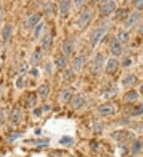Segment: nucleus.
Segmentation results:
<instances>
[{"label":"nucleus","mask_w":143,"mask_h":157,"mask_svg":"<svg viewBox=\"0 0 143 157\" xmlns=\"http://www.w3.org/2000/svg\"><path fill=\"white\" fill-rule=\"evenodd\" d=\"M136 82H137V77L134 75H129L126 78H123L122 83L123 86L128 87V86H130L134 84Z\"/></svg>","instance_id":"nucleus-17"},{"label":"nucleus","mask_w":143,"mask_h":157,"mask_svg":"<svg viewBox=\"0 0 143 157\" xmlns=\"http://www.w3.org/2000/svg\"><path fill=\"white\" fill-rule=\"evenodd\" d=\"M29 69V65L27 64V63H23L22 65L20 67V68H19V74L21 75H25L26 73L27 72V71H28Z\"/></svg>","instance_id":"nucleus-31"},{"label":"nucleus","mask_w":143,"mask_h":157,"mask_svg":"<svg viewBox=\"0 0 143 157\" xmlns=\"http://www.w3.org/2000/svg\"><path fill=\"white\" fill-rule=\"evenodd\" d=\"M126 132H123V131L122 130L117 131V132H114V133H112V137L114 138L116 141H119V140H123L124 138L126 137Z\"/></svg>","instance_id":"nucleus-26"},{"label":"nucleus","mask_w":143,"mask_h":157,"mask_svg":"<svg viewBox=\"0 0 143 157\" xmlns=\"http://www.w3.org/2000/svg\"><path fill=\"white\" fill-rule=\"evenodd\" d=\"M24 86V82H23V78L22 76L18 77L16 80V86L18 89H22Z\"/></svg>","instance_id":"nucleus-33"},{"label":"nucleus","mask_w":143,"mask_h":157,"mask_svg":"<svg viewBox=\"0 0 143 157\" xmlns=\"http://www.w3.org/2000/svg\"><path fill=\"white\" fill-rule=\"evenodd\" d=\"M85 98H84V96L83 94H76L71 101V106L73 109H79L84 106V105L85 104Z\"/></svg>","instance_id":"nucleus-6"},{"label":"nucleus","mask_w":143,"mask_h":157,"mask_svg":"<svg viewBox=\"0 0 143 157\" xmlns=\"http://www.w3.org/2000/svg\"><path fill=\"white\" fill-rule=\"evenodd\" d=\"M42 56H43L42 52L39 50H37V51L34 52L30 57V63L32 65H36V64L39 63L42 59Z\"/></svg>","instance_id":"nucleus-16"},{"label":"nucleus","mask_w":143,"mask_h":157,"mask_svg":"<svg viewBox=\"0 0 143 157\" xmlns=\"http://www.w3.org/2000/svg\"><path fill=\"white\" fill-rule=\"evenodd\" d=\"M116 94L117 90H115V89H111V90H107V91L103 94V96H104L105 99H109V98H113V97H114Z\"/></svg>","instance_id":"nucleus-29"},{"label":"nucleus","mask_w":143,"mask_h":157,"mask_svg":"<svg viewBox=\"0 0 143 157\" xmlns=\"http://www.w3.org/2000/svg\"><path fill=\"white\" fill-rule=\"evenodd\" d=\"M116 2H114V1H109V2H107L101 6V9H100L101 14L103 16L110 15L114 10H116Z\"/></svg>","instance_id":"nucleus-4"},{"label":"nucleus","mask_w":143,"mask_h":157,"mask_svg":"<svg viewBox=\"0 0 143 157\" xmlns=\"http://www.w3.org/2000/svg\"><path fill=\"white\" fill-rule=\"evenodd\" d=\"M41 18H42V15L40 13H34L30 17H29L27 20V24L29 26H34L40 21Z\"/></svg>","instance_id":"nucleus-18"},{"label":"nucleus","mask_w":143,"mask_h":157,"mask_svg":"<svg viewBox=\"0 0 143 157\" xmlns=\"http://www.w3.org/2000/svg\"><path fill=\"white\" fill-rule=\"evenodd\" d=\"M118 65H119V63L116 59H109L106 65V72L107 74L112 75L116 72Z\"/></svg>","instance_id":"nucleus-10"},{"label":"nucleus","mask_w":143,"mask_h":157,"mask_svg":"<svg viewBox=\"0 0 143 157\" xmlns=\"http://www.w3.org/2000/svg\"><path fill=\"white\" fill-rule=\"evenodd\" d=\"M12 32H13V27L11 25H6L5 27L2 29V40L3 43H6L8 40H10V36L12 35Z\"/></svg>","instance_id":"nucleus-13"},{"label":"nucleus","mask_w":143,"mask_h":157,"mask_svg":"<svg viewBox=\"0 0 143 157\" xmlns=\"http://www.w3.org/2000/svg\"><path fill=\"white\" fill-rule=\"evenodd\" d=\"M142 147V144L140 140H137V141L133 144V147H132V151L134 154H138L140 152Z\"/></svg>","instance_id":"nucleus-28"},{"label":"nucleus","mask_w":143,"mask_h":157,"mask_svg":"<svg viewBox=\"0 0 143 157\" xmlns=\"http://www.w3.org/2000/svg\"><path fill=\"white\" fill-rule=\"evenodd\" d=\"M50 88L47 84H43L38 88V93L42 98H46L50 94Z\"/></svg>","instance_id":"nucleus-20"},{"label":"nucleus","mask_w":143,"mask_h":157,"mask_svg":"<svg viewBox=\"0 0 143 157\" xmlns=\"http://www.w3.org/2000/svg\"><path fill=\"white\" fill-rule=\"evenodd\" d=\"M62 49H63V52L66 56H69L73 53V50H74V41L73 39H66L63 43Z\"/></svg>","instance_id":"nucleus-11"},{"label":"nucleus","mask_w":143,"mask_h":157,"mask_svg":"<svg viewBox=\"0 0 143 157\" xmlns=\"http://www.w3.org/2000/svg\"><path fill=\"white\" fill-rule=\"evenodd\" d=\"M21 136H22L21 133H15V134L11 135V136H10L9 137L7 138V142H9V143H12V142H14V140H17V139L20 138Z\"/></svg>","instance_id":"nucleus-32"},{"label":"nucleus","mask_w":143,"mask_h":157,"mask_svg":"<svg viewBox=\"0 0 143 157\" xmlns=\"http://www.w3.org/2000/svg\"><path fill=\"white\" fill-rule=\"evenodd\" d=\"M44 25L45 23L43 21H42V22L38 23V25H36V27H35L34 32V37L36 39H38L41 36V34H42L43 28H44Z\"/></svg>","instance_id":"nucleus-25"},{"label":"nucleus","mask_w":143,"mask_h":157,"mask_svg":"<svg viewBox=\"0 0 143 157\" xmlns=\"http://www.w3.org/2000/svg\"><path fill=\"white\" fill-rule=\"evenodd\" d=\"M107 30V25H101V26H99L98 28L94 29L91 35V37H90V42H91L92 47H95L99 42V40L103 38V36L105 35Z\"/></svg>","instance_id":"nucleus-1"},{"label":"nucleus","mask_w":143,"mask_h":157,"mask_svg":"<svg viewBox=\"0 0 143 157\" xmlns=\"http://www.w3.org/2000/svg\"><path fill=\"white\" fill-rule=\"evenodd\" d=\"M118 41H121L122 43H126L130 40V34L126 32V31H122L118 34Z\"/></svg>","instance_id":"nucleus-24"},{"label":"nucleus","mask_w":143,"mask_h":157,"mask_svg":"<svg viewBox=\"0 0 143 157\" xmlns=\"http://www.w3.org/2000/svg\"><path fill=\"white\" fill-rule=\"evenodd\" d=\"M22 120V112L19 108H15L10 114V121L14 125H18Z\"/></svg>","instance_id":"nucleus-5"},{"label":"nucleus","mask_w":143,"mask_h":157,"mask_svg":"<svg viewBox=\"0 0 143 157\" xmlns=\"http://www.w3.org/2000/svg\"><path fill=\"white\" fill-rule=\"evenodd\" d=\"M134 6L137 10H142L143 9V0H138L134 2Z\"/></svg>","instance_id":"nucleus-35"},{"label":"nucleus","mask_w":143,"mask_h":157,"mask_svg":"<svg viewBox=\"0 0 143 157\" xmlns=\"http://www.w3.org/2000/svg\"><path fill=\"white\" fill-rule=\"evenodd\" d=\"M37 101H38V98H37V95L34 93H31L30 95H29L28 98H27V107L28 108H33L36 105Z\"/></svg>","instance_id":"nucleus-22"},{"label":"nucleus","mask_w":143,"mask_h":157,"mask_svg":"<svg viewBox=\"0 0 143 157\" xmlns=\"http://www.w3.org/2000/svg\"><path fill=\"white\" fill-rule=\"evenodd\" d=\"M73 90L70 87H67L62 90L61 94V101L63 103H67L68 101H70V99L73 98Z\"/></svg>","instance_id":"nucleus-12"},{"label":"nucleus","mask_w":143,"mask_h":157,"mask_svg":"<svg viewBox=\"0 0 143 157\" xmlns=\"http://www.w3.org/2000/svg\"><path fill=\"white\" fill-rule=\"evenodd\" d=\"M92 18V13L90 10H86L80 15V18L78 20V26L80 29H84L87 28L90 24Z\"/></svg>","instance_id":"nucleus-3"},{"label":"nucleus","mask_w":143,"mask_h":157,"mask_svg":"<svg viewBox=\"0 0 143 157\" xmlns=\"http://www.w3.org/2000/svg\"><path fill=\"white\" fill-rule=\"evenodd\" d=\"M2 124V117H0V126H1V124Z\"/></svg>","instance_id":"nucleus-43"},{"label":"nucleus","mask_w":143,"mask_h":157,"mask_svg":"<svg viewBox=\"0 0 143 157\" xmlns=\"http://www.w3.org/2000/svg\"><path fill=\"white\" fill-rule=\"evenodd\" d=\"M143 113V102L141 104L140 107L135 110V111L133 113V116H138V115H141Z\"/></svg>","instance_id":"nucleus-36"},{"label":"nucleus","mask_w":143,"mask_h":157,"mask_svg":"<svg viewBox=\"0 0 143 157\" xmlns=\"http://www.w3.org/2000/svg\"><path fill=\"white\" fill-rule=\"evenodd\" d=\"M114 112H115V109H114V105H111V104H104L98 108V113L101 116L114 114Z\"/></svg>","instance_id":"nucleus-9"},{"label":"nucleus","mask_w":143,"mask_h":157,"mask_svg":"<svg viewBox=\"0 0 143 157\" xmlns=\"http://www.w3.org/2000/svg\"><path fill=\"white\" fill-rule=\"evenodd\" d=\"M71 7V2L70 1H64L60 5V13L61 15L65 17L69 13Z\"/></svg>","instance_id":"nucleus-15"},{"label":"nucleus","mask_w":143,"mask_h":157,"mask_svg":"<svg viewBox=\"0 0 143 157\" xmlns=\"http://www.w3.org/2000/svg\"><path fill=\"white\" fill-rule=\"evenodd\" d=\"M3 17H4V12H3V10H2V8L0 7V25L2 24V20H3Z\"/></svg>","instance_id":"nucleus-40"},{"label":"nucleus","mask_w":143,"mask_h":157,"mask_svg":"<svg viewBox=\"0 0 143 157\" xmlns=\"http://www.w3.org/2000/svg\"><path fill=\"white\" fill-rule=\"evenodd\" d=\"M138 31H139L140 33H143V25H141V26L139 27V29H138Z\"/></svg>","instance_id":"nucleus-41"},{"label":"nucleus","mask_w":143,"mask_h":157,"mask_svg":"<svg viewBox=\"0 0 143 157\" xmlns=\"http://www.w3.org/2000/svg\"><path fill=\"white\" fill-rule=\"evenodd\" d=\"M86 61V56L84 55H80L73 60V69L75 72H80Z\"/></svg>","instance_id":"nucleus-7"},{"label":"nucleus","mask_w":143,"mask_h":157,"mask_svg":"<svg viewBox=\"0 0 143 157\" xmlns=\"http://www.w3.org/2000/svg\"><path fill=\"white\" fill-rule=\"evenodd\" d=\"M138 98H139V95L137 94V92H136L135 90H131L125 94L124 99L128 102H133V101H137Z\"/></svg>","instance_id":"nucleus-19"},{"label":"nucleus","mask_w":143,"mask_h":157,"mask_svg":"<svg viewBox=\"0 0 143 157\" xmlns=\"http://www.w3.org/2000/svg\"><path fill=\"white\" fill-rule=\"evenodd\" d=\"M94 130L96 132H101L103 130V124L101 123H95L94 124Z\"/></svg>","instance_id":"nucleus-34"},{"label":"nucleus","mask_w":143,"mask_h":157,"mask_svg":"<svg viewBox=\"0 0 143 157\" xmlns=\"http://www.w3.org/2000/svg\"><path fill=\"white\" fill-rule=\"evenodd\" d=\"M73 142H74V140H73V137L69 136H65L60 140L59 143L61 144H63V145H71V144H73Z\"/></svg>","instance_id":"nucleus-27"},{"label":"nucleus","mask_w":143,"mask_h":157,"mask_svg":"<svg viewBox=\"0 0 143 157\" xmlns=\"http://www.w3.org/2000/svg\"><path fill=\"white\" fill-rule=\"evenodd\" d=\"M84 4V1H80V0H78V1H76V2H75V5H76L77 8L81 7Z\"/></svg>","instance_id":"nucleus-39"},{"label":"nucleus","mask_w":143,"mask_h":157,"mask_svg":"<svg viewBox=\"0 0 143 157\" xmlns=\"http://www.w3.org/2000/svg\"><path fill=\"white\" fill-rule=\"evenodd\" d=\"M110 48H111V52L112 55L114 56H119L122 54V46L120 42L118 41V39L113 38L110 44Z\"/></svg>","instance_id":"nucleus-8"},{"label":"nucleus","mask_w":143,"mask_h":157,"mask_svg":"<svg viewBox=\"0 0 143 157\" xmlns=\"http://www.w3.org/2000/svg\"><path fill=\"white\" fill-rule=\"evenodd\" d=\"M34 114L36 116V117H40L41 115H42V109L40 108H37L34 110Z\"/></svg>","instance_id":"nucleus-38"},{"label":"nucleus","mask_w":143,"mask_h":157,"mask_svg":"<svg viewBox=\"0 0 143 157\" xmlns=\"http://www.w3.org/2000/svg\"><path fill=\"white\" fill-rule=\"evenodd\" d=\"M132 63H133L132 59H130V58H127V59H126L125 60H124L123 63H122V64H123L124 67H130V66H131Z\"/></svg>","instance_id":"nucleus-37"},{"label":"nucleus","mask_w":143,"mask_h":157,"mask_svg":"<svg viewBox=\"0 0 143 157\" xmlns=\"http://www.w3.org/2000/svg\"><path fill=\"white\" fill-rule=\"evenodd\" d=\"M55 64L57 66V67L60 70L61 69H64L68 64V60H67V58L65 56H60V57L57 58L55 60Z\"/></svg>","instance_id":"nucleus-21"},{"label":"nucleus","mask_w":143,"mask_h":157,"mask_svg":"<svg viewBox=\"0 0 143 157\" xmlns=\"http://www.w3.org/2000/svg\"><path fill=\"white\" fill-rule=\"evenodd\" d=\"M140 91H141V94H143V84L141 85V87H140Z\"/></svg>","instance_id":"nucleus-42"},{"label":"nucleus","mask_w":143,"mask_h":157,"mask_svg":"<svg viewBox=\"0 0 143 157\" xmlns=\"http://www.w3.org/2000/svg\"><path fill=\"white\" fill-rule=\"evenodd\" d=\"M103 65H104V57L102 54H97L91 66V72L92 75L95 76L99 75L103 70Z\"/></svg>","instance_id":"nucleus-2"},{"label":"nucleus","mask_w":143,"mask_h":157,"mask_svg":"<svg viewBox=\"0 0 143 157\" xmlns=\"http://www.w3.org/2000/svg\"><path fill=\"white\" fill-rule=\"evenodd\" d=\"M126 13H127V10H126V9H119L116 12V17L119 20L122 19V18L126 17Z\"/></svg>","instance_id":"nucleus-30"},{"label":"nucleus","mask_w":143,"mask_h":157,"mask_svg":"<svg viewBox=\"0 0 143 157\" xmlns=\"http://www.w3.org/2000/svg\"><path fill=\"white\" fill-rule=\"evenodd\" d=\"M53 43V36L51 34H47L42 40V48L44 49H48Z\"/></svg>","instance_id":"nucleus-23"},{"label":"nucleus","mask_w":143,"mask_h":157,"mask_svg":"<svg viewBox=\"0 0 143 157\" xmlns=\"http://www.w3.org/2000/svg\"><path fill=\"white\" fill-rule=\"evenodd\" d=\"M140 18H141L140 13H137V12H133V13L130 14V17H128L127 21H126V25H127L128 27L133 26L137 21H139Z\"/></svg>","instance_id":"nucleus-14"}]
</instances>
